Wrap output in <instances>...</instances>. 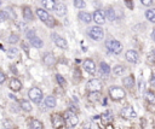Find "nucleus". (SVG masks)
I'll list each match as a JSON object with an SVG mask.
<instances>
[{
    "label": "nucleus",
    "instance_id": "44",
    "mask_svg": "<svg viewBox=\"0 0 155 129\" xmlns=\"http://www.w3.org/2000/svg\"><path fill=\"white\" fill-rule=\"evenodd\" d=\"M150 22H153V23H155V17H154V18H153V19H151Z\"/></svg>",
    "mask_w": 155,
    "mask_h": 129
},
{
    "label": "nucleus",
    "instance_id": "4",
    "mask_svg": "<svg viewBox=\"0 0 155 129\" xmlns=\"http://www.w3.org/2000/svg\"><path fill=\"white\" fill-rule=\"evenodd\" d=\"M28 95H29V99H30L33 102H35V104H40L41 100H42V92H41L40 88H36V87L31 88V89L29 90Z\"/></svg>",
    "mask_w": 155,
    "mask_h": 129
},
{
    "label": "nucleus",
    "instance_id": "28",
    "mask_svg": "<svg viewBox=\"0 0 155 129\" xmlns=\"http://www.w3.org/2000/svg\"><path fill=\"white\" fill-rule=\"evenodd\" d=\"M88 99H90L91 101H98V100L101 99V93H99V92H90Z\"/></svg>",
    "mask_w": 155,
    "mask_h": 129
},
{
    "label": "nucleus",
    "instance_id": "20",
    "mask_svg": "<svg viewBox=\"0 0 155 129\" xmlns=\"http://www.w3.org/2000/svg\"><path fill=\"white\" fill-rule=\"evenodd\" d=\"M44 63H45L46 65L51 66V65H53V64L56 63V59H54V57H53L52 54H45V55H44Z\"/></svg>",
    "mask_w": 155,
    "mask_h": 129
},
{
    "label": "nucleus",
    "instance_id": "10",
    "mask_svg": "<svg viewBox=\"0 0 155 129\" xmlns=\"http://www.w3.org/2000/svg\"><path fill=\"white\" fill-rule=\"evenodd\" d=\"M52 39H53L54 43H56L58 47H61V48H63V49H67V48H68V43H67V41H65L62 36H58L57 34H52Z\"/></svg>",
    "mask_w": 155,
    "mask_h": 129
},
{
    "label": "nucleus",
    "instance_id": "35",
    "mask_svg": "<svg viewBox=\"0 0 155 129\" xmlns=\"http://www.w3.org/2000/svg\"><path fill=\"white\" fill-rule=\"evenodd\" d=\"M8 18V14L6 13V11H0V22H5Z\"/></svg>",
    "mask_w": 155,
    "mask_h": 129
},
{
    "label": "nucleus",
    "instance_id": "21",
    "mask_svg": "<svg viewBox=\"0 0 155 129\" xmlns=\"http://www.w3.org/2000/svg\"><path fill=\"white\" fill-rule=\"evenodd\" d=\"M30 129H44V125H42V123L39 121V119H31L30 121Z\"/></svg>",
    "mask_w": 155,
    "mask_h": 129
},
{
    "label": "nucleus",
    "instance_id": "31",
    "mask_svg": "<svg viewBox=\"0 0 155 129\" xmlns=\"http://www.w3.org/2000/svg\"><path fill=\"white\" fill-rule=\"evenodd\" d=\"M18 41H19V36H18V35H16V34H11V35L8 36V42H10V43L15 45V43H17Z\"/></svg>",
    "mask_w": 155,
    "mask_h": 129
},
{
    "label": "nucleus",
    "instance_id": "34",
    "mask_svg": "<svg viewBox=\"0 0 155 129\" xmlns=\"http://www.w3.org/2000/svg\"><path fill=\"white\" fill-rule=\"evenodd\" d=\"M25 36H27V39H29V40L34 39V37H35V30H33V29L28 30V31H27V34H25Z\"/></svg>",
    "mask_w": 155,
    "mask_h": 129
},
{
    "label": "nucleus",
    "instance_id": "16",
    "mask_svg": "<svg viewBox=\"0 0 155 129\" xmlns=\"http://www.w3.org/2000/svg\"><path fill=\"white\" fill-rule=\"evenodd\" d=\"M122 83H124L125 88H128V89L133 88V86H134V78H133V76H132V75L126 76V77L122 80Z\"/></svg>",
    "mask_w": 155,
    "mask_h": 129
},
{
    "label": "nucleus",
    "instance_id": "1",
    "mask_svg": "<svg viewBox=\"0 0 155 129\" xmlns=\"http://www.w3.org/2000/svg\"><path fill=\"white\" fill-rule=\"evenodd\" d=\"M109 96L115 100V101H119V100H122L125 96H126V92L124 90V88L121 87H117V86H111L109 88Z\"/></svg>",
    "mask_w": 155,
    "mask_h": 129
},
{
    "label": "nucleus",
    "instance_id": "5",
    "mask_svg": "<svg viewBox=\"0 0 155 129\" xmlns=\"http://www.w3.org/2000/svg\"><path fill=\"white\" fill-rule=\"evenodd\" d=\"M65 122H67V124H68L70 128H73V127H75V125L78 124L79 118H78V116H76V113H75L74 111L68 110V111L65 112Z\"/></svg>",
    "mask_w": 155,
    "mask_h": 129
},
{
    "label": "nucleus",
    "instance_id": "30",
    "mask_svg": "<svg viewBox=\"0 0 155 129\" xmlns=\"http://www.w3.org/2000/svg\"><path fill=\"white\" fill-rule=\"evenodd\" d=\"M101 119H102L103 124H109V123L113 121V117H111L109 113H104V115L101 116Z\"/></svg>",
    "mask_w": 155,
    "mask_h": 129
},
{
    "label": "nucleus",
    "instance_id": "11",
    "mask_svg": "<svg viewBox=\"0 0 155 129\" xmlns=\"http://www.w3.org/2000/svg\"><path fill=\"white\" fill-rule=\"evenodd\" d=\"M93 20H94L96 24H98V25L104 24V22H105V14H104L102 11L97 10V11H94V13H93Z\"/></svg>",
    "mask_w": 155,
    "mask_h": 129
},
{
    "label": "nucleus",
    "instance_id": "40",
    "mask_svg": "<svg viewBox=\"0 0 155 129\" xmlns=\"http://www.w3.org/2000/svg\"><path fill=\"white\" fill-rule=\"evenodd\" d=\"M46 24H47L48 27H53V25H54V18H53L52 16H50V18H48V20L46 22Z\"/></svg>",
    "mask_w": 155,
    "mask_h": 129
},
{
    "label": "nucleus",
    "instance_id": "13",
    "mask_svg": "<svg viewBox=\"0 0 155 129\" xmlns=\"http://www.w3.org/2000/svg\"><path fill=\"white\" fill-rule=\"evenodd\" d=\"M36 14H38V17H39L44 23H46V22L48 20V18H50L48 12L45 11L44 8H36Z\"/></svg>",
    "mask_w": 155,
    "mask_h": 129
},
{
    "label": "nucleus",
    "instance_id": "37",
    "mask_svg": "<svg viewBox=\"0 0 155 129\" xmlns=\"http://www.w3.org/2000/svg\"><path fill=\"white\" fill-rule=\"evenodd\" d=\"M56 78H57V82H58L61 86H65V80L63 78V76H61V75H56Z\"/></svg>",
    "mask_w": 155,
    "mask_h": 129
},
{
    "label": "nucleus",
    "instance_id": "19",
    "mask_svg": "<svg viewBox=\"0 0 155 129\" xmlns=\"http://www.w3.org/2000/svg\"><path fill=\"white\" fill-rule=\"evenodd\" d=\"M41 2H42L44 7H45L46 10H48V11L54 10V6H56V1H54V0H42Z\"/></svg>",
    "mask_w": 155,
    "mask_h": 129
},
{
    "label": "nucleus",
    "instance_id": "18",
    "mask_svg": "<svg viewBox=\"0 0 155 129\" xmlns=\"http://www.w3.org/2000/svg\"><path fill=\"white\" fill-rule=\"evenodd\" d=\"M79 18H80V20H82L84 23H90V22L92 20V16H91L88 12H84V11H81V12L79 13Z\"/></svg>",
    "mask_w": 155,
    "mask_h": 129
},
{
    "label": "nucleus",
    "instance_id": "27",
    "mask_svg": "<svg viewBox=\"0 0 155 129\" xmlns=\"http://www.w3.org/2000/svg\"><path fill=\"white\" fill-rule=\"evenodd\" d=\"M99 68H101V72L104 74V75H108V74L110 72V68H109V65H108L107 63H104V61H102V63L99 64Z\"/></svg>",
    "mask_w": 155,
    "mask_h": 129
},
{
    "label": "nucleus",
    "instance_id": "32",
    "mask_svg": "<svg viewBox=\"0 0 155 129\" xmlns=\"http://www.w3.org/2000/svg\"><path fill=\"white\" fill-rule=\"evenodd\" d=\"M145 17H147L149 20H151V19L155 17V8H150V10H148V11L145 12Z\"/></svg>",
    "mask_w": 155,
    "mask_h": 129
},
{
    "label": "nucleus",
    "instance_id": "6",
    "mask_svg": "<svg viewBox=\"0 0 155 129\" xmlns=\"http://www.w3.org/2000/svg\"><path fill=\"white\" fill-rule=\"evenodd\" d=\"M86 88L88 92H101L102 89V82L97 78H92L87 82L86 84Z\"/></svg>",
    "mask_w": 155,
    "mask_h": 129
},
{
    "label": "nucleus",
    "instance_id": "22",
    "mask_svg": "<svg viewBox=\"0 0 155 129\" xmlns=\"http://www.w3.org/2000/svg\"><path fill=\"white\" fill-rule=\"evenodd\" d=\"M23 17H24L25 20H33V12L29 7L23 8Z\"/></svg>",
    "mask_w": 155,
    "mask_h": 129
},
{
    "label": "nucleus",
    "instance_id": "46",
    "mask_svg": "<svg viewBox=\"0 0 155 129\" xmlns=\"http://www.w3.org/2000/svg\"><path fill=\"white\" fill-rule=\"evenodd\" d=\"M0 5H1V1H0Z\"/></svg>",
    "mask_w": 155,
    "mask_h": 129
},
{
    "label": "nucleus",
    "instance_id": "8",
    "mask_svg": "<svg viewBox=\"0 0 155 129\" xmlns=\"http://www.w3.org/2000/svg\"><path fill=\"white\" fill-rule=\"evenodd\" d=\"M120 115L124 117V118H126V119H132V118H136L137 117V113H136V111H134V109L132 107V106H125L122 110H121V112H120Z\"/></svg>",
    "mask_w": 155,
    "mask_h": 129
},
{
    "label": "nucleus",
    "instance_id": "43",
    "mask_svg": "<svg viewBox=\"0 0 155 129\" xmlns=\"http://www.w3.org/2000/svg\"><path fill=\"white\" fill-rule=\"evenodd\" d=\"M151 84L155 87V74H153V76H151Z\"/></svg>",
    "mask_w": 155,
    "mask_h": 129
},
{
    "label": "nucleus",
    "instance_id": "23",
    "mask_svg": "<svg viewBox=\"0 0 155 129\" xmlns=\"http://www.w3.org/2000/svg\"><path fill=\"white\" fill-rule=\"evenodd\" d=\"M30 41V43H31V46H34L35 48H41L42 47V40L41 39H39V37H34V39H31V40H29Z\"/></svg>",
    "mask_w": 155,
    "mask_h": 129
},
{
    "label": "nucleus",
    "instance_id": "3",
    "mask_svg": "<svg viewBox=\"0 0 155 129\" xmlns=\"http://www.w3.org/2000/svg\"><path fill=\"white\" fill-rule=\"evenodd\" d=\"M88 35L91 39L98 41V40H102L103 36H104V33H103V29L98 25H94V27H91L88 29Z\"/></svg>",
    "mask_w": 155,
    "mask_h": 129
},
{
    "label": "nucleus",
    "instance_id": "7",
    "mask_svg": "<svg viewBox=\"0 0 155 129\" xmlns=\"http://www.w3.org/2000/svg\"><path fill=\"white\" fill-rule=\"evenodd\" d=\"M51 122H52V127H53L54 129H61L62 127H64L65 119H64L61 115L54 113V115H52V117H51Z\"/></svg>",
    "mask_w": 155,
    "mask_h": 129
},
{
    "label": "nucleus",
    "instance_id": "17",
    "mask_svg": "<svg viewBox=\"0 0 155 129\" xmlns=\"http://www.w3.org/2000/svg\"><path fill=\"white\" fill-rule=\"evenodd\" d=\"M45 105L48 107V109H53L56 107V98L53 95H48L45 98Z\"/></svg>",
    "mask_w": 155,
    "mask_h": 129
},
{
    "label": "nucleus",
    "instance_id": "42",
    "mask_svg": "<svg viewBox=\"0 0 155 129\" xmlns=\"http://www.w3.org/2000/svg\"><path fill=\"white\" fill-rule=\"evenodd\" d=\"M5 80H6V76L4 75V72H1V71H0V83H4V82H5Z\"/></svg>",
    "mask_w": 155,
    "mask_h": 129
},
{
    "label": "nucleus",
    "instance_id": "45",
    "mask_svg": "<svg viewBox=\"0 0 155 129\" xmlns=\"http://www.w3.org/2000/svg\"><path fill=\"white\" fill-rule=\"evenodd\" d=\"M153 37H154V40H155V30H154V33H153Z\"/></svg>",
    "mask_w": 155,
    "mask_h": 129
},
{
    "label": "nucleus",
    "instance_id": "24",
    "mask_svg": "<svg viewBox=\"0 0 155 129\" xmlns=\"http://www.w3.org/2000/svg\"><path fill=\"white\" fill-rule=\"evenodd\" d=\"M113 72H114V75H116V76H121V75L125 72V66H124V65H115V66L113 68Z\"/></svg>",
    "mask_w": 155,
    "mask_h": 129
},
{
    "label": "nucleus",
    "instance_id": "12",
    "mask_svg": "<svg viewBox=\"0 0 155 129\" xmlns=\"http://www.w3.org/2000/svg\"><path fill=\"white\" fill-rule=\"evenodd\" d=\"M126 60L127 61H130V63H137L138 61V59H139V57H138V53L136 52V51H133V49H128L127 52H126Z\"/></svg>",
    "mask_w": 155,
    "mask_h": 129
},
{
    "label": "nucleus",
    "instance_id": "39",
    "mask_svg": "<svg viewBox=\"0 0 155 129\" xmlns=\"http://www.w3.org/2000/svg\"><path fill=\"white\" fill-rule=\"evenodd\" d=\"M18 54V49L17 48H15V47H12V48H10V51H8V55H17Z\"/></svg>",
    "mask_w": 155,
    "mask_h": 129
},
{
    "label": "nucleus",
    "instance_id": "41",
    "mask_svg": "<svg viewBox=\"0 0 155 129\" xmlns=\"http://www.w3.org/2000/svg\"><path fill=\"white\" fill-rule=\"evenodd\" d=\"M140 2H142L144 6H149V5L153 2V0H140Z\"/></svg>",
    "mask_w": 155,
    "mask_h": 129
},
{
    "label": "nucleus",
    "instance_id": "14",
    "mask_svg": "<svg viewBox=\"0 0 155 129\" xmlns=\"http://www.w3.org/2000/svg\"><path fill=\"white\" fill-rule=\"evenodd\" d=\"M10 88H11V90H13V92H18V90H21V88H22V83H21V81L17 80V78H12V80L10 81Z\"/></svg>",
    "mask_w": 155,
    "mask_h": 129
},
{
    "label": "nucleus",
    "instance_id": "29",
    "mask_svg": "<svg viewBox=\"0 0 155 129\" xmlns=\"http://www.w3.org/2000/svg\"><path fill=\"white\" fill-rule=\"evenodd\" d=\"M105 16H107V18L111 22V20H114V19H115V11H114L113 8H110V7H109V8L105 11Z\"/></svg>",
    "mask_w": 155,
    "mask_h": 129
},
{
    "label": "nucleus",
    "instance_id": "33",
    "mask_svg": "<svg viewBox=\"0 0 155 129\" xmlns=\"http://www.w3.org/2000/svg\"><path fill=\"white\" fill-rule=\"evenodd\" d=\"M74 6L78 7V8H84L85 2H84V0H74Z\"/></svg>",
    "mask_w": 155,
    "mask_h": 129
},
{
    "label": "nucleus",
    "instance_id": "38",
    "mask_svg": "<svg viewBox=\"0 0 155 129\" xmlns=\"http://www.w3.org/2000/svg\"><path fill=\"white\" fill-rule=\"evenodd\" d=\"M2 124H4V128H5V129H11V128H12V123H11L8 119H5V121L2 122Z\"/></svg>",
    "mask_w": 155,
    "mask_h": 129
},
{
    "label": "nucleus",
    "instance_id": "36",
    "mask_svg": "<svg viewBox=\"0 0 155 129\" xmlns=\"http://www.w3.org/2000/svg\"><path fill=\"white\" fill-rule=\"evenodd\" d=\"M84 129H97V128H96V125L92 122H86L84 124Z\"/></svg>",
    "mask_w": 155,
    "mask_h": 129
},
{
    "label": "nucleus",
    "instance_id": "26",
    "mask_svg": "<svg viewBox=\"0 0 155 129\" xmlns=\"http://www.w3.org/2000/svg\"><path fill=\"white\" fill-rule=\"evenodd\" d=\"M145 99H147L148 102L154 104V102H155V94H154V92L147 90V92H145Z\"/></svg>",
    "mask_w": 155,
    "mask_h": 129
},
{
    "label": "nucleus",
    "instance_id": "15",
    "mask_svg": "<svg viewBox=\"0 0 155 129\" xmlns=\"http://www.w3.org/2000/svg\"><path fill=\"white\" fill-rule=\"evenodd\" d=\"M54 12H56L58 16H64V14L67 13V7H65V5L62 4V2L56 4V6H54Z\"/></svg>",
    "mask_w": 155,
    "mask_h": 129
},
{
    "label": "nucleus",
    "instance_id": "25",
    "mask_svg": "<svg viewBox=\"0 0 155 129\" xmlns=\"http://www.w3.org/2000/svg\"><path fill=\"white\" fill-rule=\"evenodd\" d=\"M21 107L23 111H31V104L29 102V100H21Z\"/></svg>",
    "mask_w": 155,
    "mask_h": 129
},
{
    "label": "nucleus",
    "instance_id": "2",
    "mask_svg": "<svg viewBox=\"0 0 155 129\" xmlns=\"http://www.w3.org/2000/svg\"><path fill=\"white\" fill-rule=\"evenodd\" d=\"M105 46H107V48H108L111 53H114V54H119V53L122 51V45H121V42H119L117 40H109V41L105 42Z\"/></svg>",
    "mask_w": 155,
    "mask_h": 129
},
{
    "label": "nucleus",
    "instance_id": "9",
    "mask_svg": "<svg viewBox=\"0 0 155 129\" xmlns=\"http://www.w3.org/2000/svg\"><path fill=\"white\" fill-rule=\"evenodd\" d=\"M82 68L85 69L86 72H88V74H91V75H93V74L96 72V64H94V61L91 60V59H86V60L82 63Z\"/></svg>",
    "mask_w": 155,
    "mask_h": 129
}]
</instances>
